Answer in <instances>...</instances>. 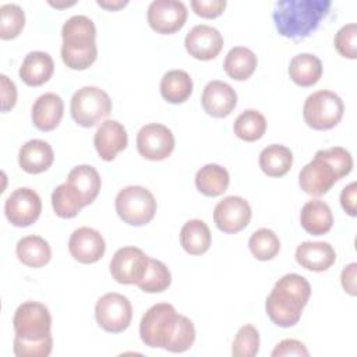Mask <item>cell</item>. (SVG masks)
Segmentation results:
<instances>
[{"label": "cell", "mask_w": 357, "mask_h": 357, "mask_svg": "<svg viewBox=\"0 0 357 357\" xmlns=\"http://www.w3.org/2000/svg\"><path fill=\"white\" fill-rule=\"evenodd\" d=\"M331 0H279L273 4L272 18L279 35L303 40L328 15Z\"/></svg>", "instance_id": "1"}, {"label": "cell", "mask_w": 357, "mask_h": 357, "mask_svg": "<svg viewBox=\"0 0 357 357\" xmlns=\"http://www.w3.org/2000/svg\"><path fill=\"white\" fill-rule=\"evenodd\" d=\"M311 296L308 280L298 273L283 275L273 286L265 301L269 319L280 326H294L303 314Z\"/></svg>", "instance_id": "2"}, {"label": "cell", "mask_w": 357, "mask_h": 357, "mask_svg": "<svg viewBox=\"0 0 357 357\" xmlns=\"http://www.w3.org/2000/svg\"><path fill=\"white\" fill-rule=\"evenodd\" d=\"M61 59L71 70H85L98 57L96 28L86 15H73L61 26Z\"/></svg>", "instance_id": "3"}, {"label": "cell", "mask_w": 357, "mask_h": 357, "mask_svg": "<svg viewBox=\"0 0 357 357\" xmlns=\"http://www.w3.org/2000/svg\"><path fill=\"white\" fill-rule=\"evenodd\" d=\"M180 314L169 303H158L148 308L139 322L141 340L149 347L166 349Z\"/></svg>", "instance_id": "4"}, {"label": "cell", "mask_w": 357, "mask_h": 357, "mask_svg": "<svg viewBox=\"0 0 357 357\" xmlns=\"http://www.w3.org/2000/svg\"><path fill=\"white\" fill-rule=\"evenodd\" d=\"M119 218L131 226L149 223L156 213V199L153 194L142 185H127L120 190L114 199Z\"/></svg>", "instance_id": "5"}, {"label": "cell", "mask_w": 357, "mask_h": 357, "mask_svg": "<svg viewBox=\"0 0 357 357\" xmlns=\"http://www.w3.org/2000/svg\"><path fill=\"white\" fill-rule=\"evenodd\" d=\"M344 113V105L339 95L332 91H317L304 102L303 117L314 130H329L337 126Z\"/></svg>", "instance_id": "6"}, {"label": "cell", "mask_w": 357, "mask_h": 357, "mask_svg": "<svg viewBox=\"0 0 357 357\" xmlns=\"http://www.w3.org/2000/svg\"><path fill=\"white\" fill-rule=\"evenodd\" d=\"M74 121L81 127H93L112 112L109 95L98 86H82L74 92L70 103Z\"/></svg>", "instance_id": "7"}, {"label": "cell", "mask_w": 357, "mask_h": 357, "mask_svg": "<svg viewBox=\"0 0 357 357\" xmlns=\"http://www.w3.org/2000/svg\"><path fill=\"white\" fill-rule=\"evenodd\" d=\"M15 336L21 340L36 342L49 336L52 328V317L49 308L38 301H25L18 305L13 318Z\"/></svg>", "instance_id": "8"}, {"label": "cell", "mask_w": 357, "mask_h": 357, "mask_svg": "<svg viewBox=\"0 0 357 357\" xmlns=\"http://www.w3.org/2000/svg\"><path fill=\"white\" fill-rule=\"evenodd\" d=\"M132 318L130 300L120 293H106L95 304V319L98 325L110 333L126 331Z\"/></svg>", "instance_id": "9"}, {"label": "cell", "mask_w": 357, "mask_h": 357, "mask_svg": "<svg viewBox=\"0 0 357 357\" xmlns=\"http://www.w3.org/2000/svg\"><path fill=\"white\" fill-rule=\"evenodd\" d=\"M149 257L138 247H121L110 259L112 278L121 284H137L146 273Z\"/></svg>", "instance_id": "10"}, {"label": "cell", "mask_w": 357, "mask_h": 357, "mask_svg": "<svg viewBox=\"0 0 357 357\" xmlns=\"http://www.w3.org/2000/svg\"><path fill=\"white\" fill-rule=\"evenodd\" d=\"M42 212V201L36 191L28 187L14 190L4 202L7 220L15 227H26L38 220Z\"/></svg>", "instance_id": "11"}, {"label": "cell", "mask_w": 357, "mask_h": 357, "mask_svg": "<svg viewBox=\"0 0 357 357\" xmlns=\"http://www.w3.org/2000/svg\"><path fill=\"white\" fill-rule=\"evenodd\" d=\"M137 149L148 160H163L174 149V135L160 123L145 124L137 132Z\"/></svg>", "instance_id": "12"}, {"label": "cell", "mask_w": 357, "mask_h": 357, "mask_svg": "<svg viewBox=\"0 0 357 357\" xmlns=\"http://www.w3.org/2000/svg\"><path fill=\"white\" fill-rule=\"evenodd\" d=\"M340 180L335 167L322 156L315 152V156L308 162L298 174V184L301 190L314 197H321L326 194L333 184Z\"/></svg>", "instance_id": "13"}, {"label": "cell", "mask_w": 357, "mask_h": 357, "mask_svg": "<svg viewBox=\"0 0 357 357\" xmlns=\"http://www.w3.org/2000/svg\"><path fill=\"white\" fill-rule=\"evenodd\" d=\"M187 7L178 0H153L146 13L149 26L163 35L181 29L187 20Z\"/></svg>", "instance_id": "14"}, {"label": "cell", "mask_w": 357, "mask_h": 357, "mask_svg": "<svg viewBox=\"0 0 357 357\" xmlns=\"http://www.w3.org/2000/svg\"><path fill=\"white\" fill-rule=\"evenodd\" d=\"M251 220V206L247 199L237 195L225 197L213 209V222L216 227L227 234L238 233L248 226Z\"/></svg>", "instance_id": "15"}, {"label": "cell", "mask_w": 357, "mask_h": 357, "mask_svg": "<svg viewBox=\"0 0 357 357\" xmlns=\"http://www.w3.org/2000/svg\"><path fill=\"white\" fill-rule=\"evenodd\" d=\"M184 46L190 56L197 60L208 61L215 59L223 47L222 33L206 24L192 26L184 38Z\"/></svg>", "instance_id": "16"}, {"label": "cell", "mask_w": 357, "mask_h": 357, "mask_svg": "<svg viewBox=\"0 0 357 357\" xmlns=\"http://www.w3.org/2000/svg\"><path fill=\"white\" fill-rule=\"evenodd\" d=\"M106 250V243L102 234L92 227L82 226L75 229L68 240V251L79 264L98 262Z\"/></svg>", "instance_id": "17"}, {"label": "cell", "mask_w": 357, "mask_h": 357, "mask_svg": "<svg viewBox=\"0 0 357 357\" xmlns=\"http://www.w3.org/2000/svg\"><path fill=\"white\" fill-rule=\"evenodd\" d=\"M204 110L216 119L229 116L237 105V93L227 82L213 79L209 81L201 96Z\"/></svg>", "instance_id": "18"}, {"label": "cell", "mask_w": 357, "mask_h": 357, "mask_svg": "<svg viewBox=\"0 0 357 357\" xmlns=\"http://www.w3.org/2000/svg\"><path fill=\"white\" fill-rule=\"evenodd\" d=\"M128 135L126 127L117 120H105L93 135V145L100 159L110 162L116 155L126 149Z\"/></svg>", "instance_id": "19"}, {"label": "cell", "mask_w": 357, "mask_h": 357, "mask_svg": "<svg viewBox=\"0 0 357 357\" xmlns=\"http://www.w3.org/2000/svg\"><path fill=\"white\" fill-rule=\"evenodd\" d=\"M294 257L300 266L312 272H324L336 261V252L326 241H304L297 245Z\"/></svg>", "instance_id": "20"}, {"label": "cell", "mask_w": 357, "mask_h": 357, "mask_svg": "<svg viewBox=\"0 0 357 357\" xmlns=\"http://www.w3.org/2000/svg\"><path fill=\"white\" fill-rule=\"evenodd\" d=\"M64 113V102L63 99L53 92H47L40 95L32 105V123L40 131H52L54 130Z\"/></svg>", "instance_id": "21"}, {"label": "cell", "mask_w": 357, "mask_h": 357, "mask_svg": "<svg viewBox=\"0 0 357 357\" xmlns=\"http://www.w3.org/2000/svg\"><path fill=\"white\" fill-rule=\"evenodd\" d=\"M53 160V149L49 142L43 139H29L20 148L18 152V165L29 174H39L47 170Z\"/></svg>", "instance_id": "22"}, {"label": "cell", "mask_w": 357, "mask_h": 357, "mask_svg": "<svg viewBox=\"0 0 357 357\" xmlns=\"http://www.w3.org/2000/svg\"><path fill=\"white\" fill-rule=\"evenodd\" d=\"M66 183L78 195L84 206L92 204L96 199L102 185L98 170L89 165H78L73 167L67 176Z\"/></svg>", "instance_id": "23"}, {"label": "cell", "mask_w": 357, "mask_h": 357, "mask_svg": "<svg viewBox=\"0 0 357 357\" xmlns=\"http://www.w3.org/2000/svg\"><path fill=\"white\" fill-rule=\"evenodd\" d=\"M54 71V61L46 52H29L20 67V78L29 86L43 85L50 79Z\"/></svg>", "instance_id": "24"}, {"label": "cell", "mask_w": 357, "mask_h": 357, "mask_svg": "<svg viewBox=\"0 0 357 357\" xmlns=\"http://www.w3.org/2000/svg\"><path fill=\"white\" fill-rule=\"evenodd\" d=\"M303 229L312 236H322L333 226V215L329 205L321 199L307 201L300 212Z\"/></svg>", "instance_id": "25"}, {"label": "cell", "mask_w": 357, "mask_h": 357, "mask_svg": "<svg viewBox=\"0 0 357 357\" xmlns=\"http://www.w3.org/2000/svg\"><path fill=\"white\" fill-rule=\"evenodd\" d=\"M211 230L201 219L185 222L180 230V244L190 255L205 254L211 247Z\"/></svg>", "instance_id": "26"}, {"label": "cell", "mask_w": 357, "mask_h": 357, "mask_svg": "<svg viewBox=\"0 0 357 357\" xmlns=\"http://www.w3.org/2000/svg\"><path fill=\"white\" fill-rule=\"evenodd\" d=\"M18 259L29 268L45 266L52 258L49 243L40 236H25L18 240L15 247Z\"/></svg>", "instance_id": "27"}, {"label": "cell", "mask_w": 357, "mask_h": 357, "mask_svg": "<svg viewBox=\"0 0 357 357\" xmlns=\"http://www.w3.org/2000/svg\"><path fill=\"white\" fill-rule=\"evenodd\" d=\"M289 75L298 86H312L322 77V63L311 53L296 54L290 60Z\"/></svg>", "instance_id": "28"}, {"label": "cell", "mask_w": 357, "mask_h": 357, "mask_svg": "<svg viewBox=\"0 0 357 357\" xmlns=\"http://www.w3.org/2000/svg\"><path fill=\"white\" fill-rule=\"evenodd\" d=\"M230 183L229 172L216 163L202 166L195 174L197 190L206 197H218L223 194Z\"/></svg>", "instance_id": "29"}, {"label": "cell", "mask_w": 357, "mask_h": 357, "mask_svg": "<svg viewBox=\"0 0 357 357\" xmlns=\"http://www.w3.org/2000/svg\"><path fill=\"white\" fill-rule=\"evenodd\" d=\"M257 63V56L251 49L244 46H234L226 54L223 68L231 79L245 81L254 74Z\"/></svg>", "instance_id": "30"}, {"label": "cell", "mask_w": 357, "mask_h": 357, "mask_svg": "<svg viewBox=\"0 0 357 357\" xmlns=\"http://www.w3.org/2000/svg\"><path fill=\"white\" fill-rule=\"evenodd\" d=\"M258 163L266 176L282 177L291 169L293 153L284 145L272 144L261 151Z\"/></svg>", "instance_id": "31"}, {"label": "cell", "mask_w": 357, "mask_h": 357, "mask_svg": "<svg viewBox=\"0 0 357 357\" xmlns=\"http://www.w3.org/2000/svg\"><path fill=\"white\" fill-rule=\"evenodd\" d=\"M192 93V79L184 70H170L160 79V95L169 103H183Z\"/></svg>", "instance_id": "32"}, {"label": "cell", "mask_w": 357, "mask_h": 357, "mask_svg": "<svg viewBox=\"0 0 357 357\" xmlns=\"http://www.w3.org/2000/svg\"><path fill=\"white\" fill-rule=\"evenodd\" d=\"M234 134L247 142H254L259 138L266 131V119L262 113L254 109L244 110L234 121L233 126Z\"/></svg>", "instance_id": "33"}, {"label": "cell", "mask_w": 357, "mask_h": 357, "mask_svg": "<svg viewBox=\"0 0 357 357\" xmlns=\"http://www.w3.org/2000/svg\"><path fill=\"white\" fill-rule=\"evenodd\" d=\"M248 248L257 259L269 261L278 255L280 250V240L273 230L262 227L251 234Z\"/></svg>", "instance_id": "34"}, {"label": "cell", "mask_w": 357, "mask_h": 357, "mask_svg": "<svg viewBox=\"0 0 357 357\" xmlns=\"http://www.w3.org/2000/svg\"><path fill=\"white\" fill-rule=\"evenodd\" d=\"M52 206L59 218L70 219L81 212L84 204L71 190V187L67 183H63L57 185L52 192Z\"/></svg>", "instance_id": "35"}, {"label": "cell", "mask_w": 357, "mask_h": 357, "mask_svg": "<svg viewBox=\"0 0 357 357\" xmlns=\"http://www.w3.org/2000/svg\"><path fill=\"white\" fill-rule=\"evenodd\" d=\"M172 283V273L169 268L159 259L149 258V265L145 276L137 286L145 293H162Z\"/></svg>", "instance_id": "36"}, {"label": "cell", "mask_w": 357, "mask_h": 357, "mask_svg": "<svg viewBox=\"0 0 357 357\" xmlns=\"http://www.w3.org/2000/svg\"><path fill=\"white\" fill-rule=\"evenodd\" d=\"M25 25L24 10L14 3L0 7V38L3 40L17 38Z\"/></svg>", "instance_id": "37"}, {"label": "cell", "mask_w": 357, "mask_h": 357, "mask_svg": "<svg viewBox=\"0 0 357 357\" xmlns=\"http://www.w3.org/2000/svg\"><path fill=\"white\" fill-rule=\"evenodd\" d=\"M259 350V333L254 325H243L231 346V354L236 357H254Z\"/></svg>", "instance_id": "38"}, {"label": "cell", "mask_w": 357, "mask_h": 357, "mask_svg": "<svg viewBox=\"0 0 357 357\" xmlns=\"http://www.w3.org/2000/svg\"><path fill=\"white\" fill-rule=\"evenodd\" d=\"M195 340V328L190 318L180 315L174 333L165 350L172 353H183L191 349Z\"/></svg>", "instance_id": "39"}, {"label": "cell", "mask_w": 357, "mask_h": 357, "mask_svg": "<svg viewBox=\"0 0 357 357\" xmlns=\"http://www.w3.org/2000/svg\"><path fill=\"white\" fill-rule=\"evenodd\" d=\"M357 25L354 22L343 25L335 35L333 43L340 56L354 60L357 57Z\"/></svg>", "instance_id": "40"}, {"label": "cell", "mask_w": 357, "mask_h": 357, "mask_svg": "<svg viewBox=\"0 0 357 357\" xmlns=\"http://www.w3.org/2000/svg\"><path fill=\"white\" fill-rule=\"evenodd\" d=\"M53 349V337L49 336L43 340L28 342L14 337L13 351L17 357H47Z\"/></svg>", "instance_id": "41"}, {"label": "cell", "mask_w": 357, "mask_h": 357, "mask_svg": "<svg viewBox=\"0 0 357 357\" xmlns=\"http://www.w3.org/2000/svg\"><path fill=\"white\" fill-rule=\"evenodd\" d=\"M318 153L322 155L335 167L339 178L347 176L353 169V158H351L350 152L342 146L319 149Z\"/></svg>", "instance_id": "42"}, {"label": "cell", "mask_w": 357, "mask_h": 357, "mask_svg": "<svg viewBox=\"0 0 357 357\" xmlns=\"http://www.w3.org/2000/svg\"><path fill=\"white\" fill-rule=\"evenodd\" d=\"M191 8L202 18H215L226 8V0H192Z\"/></svg>", "instance_id": "43"}, {"label": "cell", "mask_w": 357, "mask_h": 357, "mask_svg": "<svg viewBox=\"0 0 357 357\" xmlns=\"http://www.w3.org/2000/svg\"><path fill=\"white\" fill-rule=\"evenodd\" d=\"M308 350L300 340L296 339H283L276 344L272 357H283V356H308Z\"/></svg>", "instance_id": "44"}, {"label": "cell", "mask_w": 357, "mask_h": 357, "mask_svg": "<svg viewBox=\"0 0 357 357\" xmlns=\"http://www.w3.org/2000/svg\"><path fill=\"white\" fill-rule=\"evenodd\" d=\"M0 85H1V112H8L15 106V102H17V86L6 74L0 75Z\"/></svg>", "instance_id": "45"}, {"label": "cell", "mask_w": 357, "mask_h": 357, "mask_svg": "<svg viewBox=\"0 0 357 357\" xmlns=\"http://www.w3.org/2000/svg\"><path fill=\"white\" fill-rule=\"evenodd\" d=\"M340 205L349 216L357 215V184L356 181L346 185L340 192Z\"/></svg>", "instance_id": "46"}, {"label": "cell", "mask_w": 357, "mask_h": 357, "mask_svg": "<svg viewBox=\"0 0 357 357\" xmlns=\"http://www.w3.org/2000/svg\"><path fill=\"white\" fill-rule=\"evenodd\" d=\"M356 272H357V264L351 262L347 266H344V269L342 271V275H340L342 287L350 296H356L357 294V290H356Z\"/></svg>", "instance_id": "47"}, {"label": "cell", "mask_w": 357, "mask_h": 357, "mask_svg": "<svg viewBox=\"0 0 357 357\" xmlns=\"http://www.w3.org/2000/svg\"><path fill=\"white\" fill-rule=\"evenodd\" d=\"M96 3H98V6H100L106 10H110V11L120 10V8H123L124 6L128 4L127 0H98Z\"/></svg>", "instance_id": "48"}, {"label": "cell", "mask_w": 357, "mask_h": 357, "mask_svg": "<svg viewBox=\"0 0 357 357\" xmlns=\"http://www.w3.org/2000/svg\"><path fill=\"white\" fill-rule=\"evenodd\" d=\"M49 4L56 7V8H63V7H68V6L75 4V1H61V3H59V1H56V3L54 1H49Z\"/></svg>", "instance_id": "49"}]
</instances>
